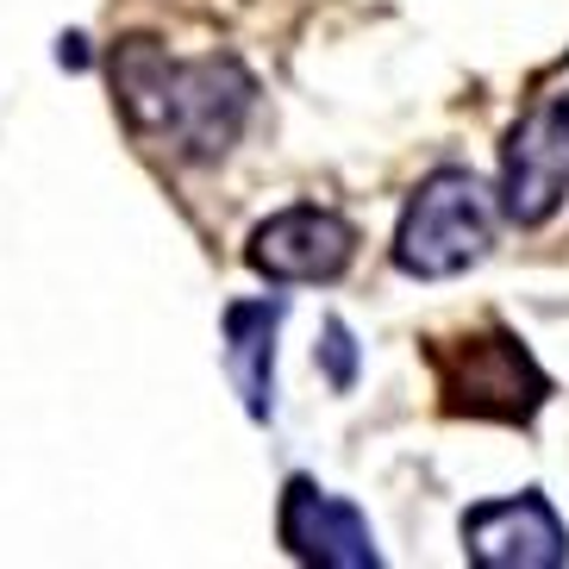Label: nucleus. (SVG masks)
Listing matches in <instances>:
<instances>
[{"instance_id":"nucleus-3","label":"nucleus","mask_w":569,"mask_h":569,"mask_svg":"<svg viewBox=\"0 0 569 569\" xmlns=\"http://www.w3.org/2000/svg\"><path fill=\"white\" fill-rule=\"evenodd\" d=\"M432 369H438V395L445 413L457 419H495V426H532L551 382L538 357L519 345L513 332L488 326L469 338H438L432 345Z\"/></svg>"},{"instance_id":"nucleus-4","label":"nucleus","mask_w":569,"mask_h":569,"mask_svg":"<svg viewBox=\"0 0 569 569\" xmlns=\"http://www.w3.org/2000/svg\"><path fill=\"white\" fill-rule=\"evenodd\" d=\"M569 201V94L538 101L513 119L501 144V213L513 226H551Z\"/></svg>"},{"instance_id":"nucleus-8","label":"nucleus","mask_w":569,"mask_h":569,"mask_svg":"<svg viewBox=\"0 0 569 569\" xmlns=\"http://www.w3.org/2000/svg\"><path fill=\"white\" fill-rule=\"evenodd\" d=\"M276 319H282L276 301L226 307V369L251 419H269V395H276Z\"/></svg>"},{"instance_id":"nucleus-6","label":"nucleus","mask_w":569,"mask_h":569,"mask_svg":"<svg viewBox=\"0 0 569 569\" xmlns=\"http://www.w3.org/2000/svg\"><path fill=\"white\" fill-rule=\"evenodd\" d=\"M244 257L269 282H338L357 257V226L332 207H288L257 226Z\"/></svg>"},{"instance_id":"nucleus-5","label":"nucleus","mask_w":569,"mask_h":569,"mask_svg":"<svg viewBox=\"0 0 569 569\" xmlns=\"http://www.w3.org/2000/svg\"><path fill=\"white\" fill-rule=\"evenodd\" d=\"M463 557L476 569H563L569 563V532L557 507L526 488L507 501H482L463 513Z\"/></svg>"},{"instance_id":"nucleus-1","label":"nucleus","mask_w":569,"mask_h":569,"mask_svg":"<svg viewBox=\"0 0 569 569\" xmlns=\"http://www.w3.org/2000/svg\"><path fill=\"white\" fill-rule=\"evenodd\" d=\"M113 101L138 138L188 163H213L251 119V69L238 57H169L157 38H126L107 57Z\"/></svg>"},{"instance_id":"nucleus-7","label":"nucleus","mask_w":569,"mask_h":569,"mask_svg":"<svg viewBox=\"0 0 569 569\" xmlns=\"http://www.w3.org/2000/svg\"><path fill=\"white\" fill-rule=\"evenodd\" d=\"M276 526H282V545L295 563H313V569H376L382 563L369 519L351 501H338L319 482H307V476L288 482Z\"/></svg>"},{"instance_id":"nucleus-2","label":"nucleus","mask_w":569,"mask_h":569,"mask_svg":"<svg viewBox=\"0 0 569 569\" xmlns=\"http://www.w3.org/2000/svg\"><path fill=\"white\" fill-rule=\"evenodd\" d=\"M495 244V194L469 169H432L395 226V263L419 282H445L482 263Z\"/></svg>"}]
</instances>
